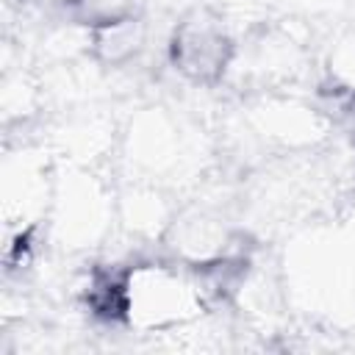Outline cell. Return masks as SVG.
I'll return each instance as SVG.
<instances>
[{"mask_svg":"<svg viewBox=\"0 0 355 355\" xmlns=\"http://www.w3.org/2000/svg\"><path fill=\"white\" fill-rule=\"evenodd\" d=\"M89 308L105 319V322H125L130 311V294H128V277L116 272H97L89 294H86Z\"/></svg>","mask_w":355,"mask_h":355,"instance_id":"cell-2","label":"cell"},{"mask_svg":"<svg viewBox=\"0 0 355 355\" xmlns=\"http://www.w3.org/2000/svg\"><path fill=\"white\" fill-rule=\"evenodd\" d=\"M230 58V42L216 22L205 17H194L180 22L172 39V61L194 80H216Z\"/></svg>","mask_w":355,"mask_h":355,"instance_id":"cell-1","label":"cell"}]
</instances>
